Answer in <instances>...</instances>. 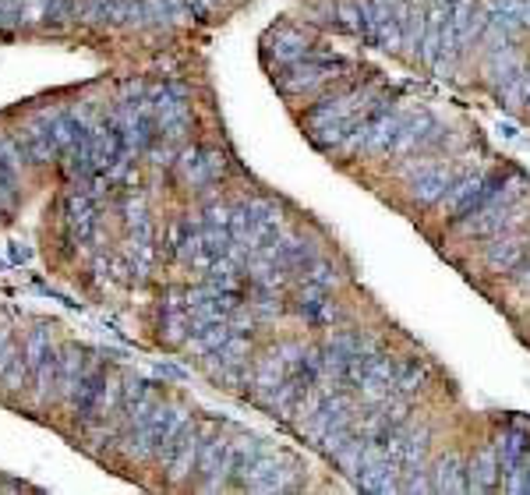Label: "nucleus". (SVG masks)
Wrapping results in <instances>:
<instances>
[{
    "mask_svg": "<svg viewBox=\"0 0 530 495\" xmlns=\"http://www.w3.org/2000/svg\"><path fill=\"white\" fill-rule=\"evenodd\" d=\"M492 188H488V181H484V174H467L463 181H456L452 188H445V195H442V209H449V212H460V216H467L481 198L488 195Z\"/></svg>",
    "mask_w": 530,
    "mask_h": 495,
    "instance_id": "nucleus-1",
    "label": "nucleus"
},
{
    "mask_svg": "<svg viewBox=\"0 0 530 495\" xmlns=\"http://www.w3.org/2000/svg\"><path fill=\"white\" fill-rule=\"evenodd\" d=\"M481 29H484V18H481L477 4H474V0H456V7L449 11V32H452L456 50L470 46V39H474Z\"/></svg>",
    "mask_w": 530,
    "mask_h": 495,
    "instance_id": "nucleus-2",
    "label": "nucleus"
},
{
    "mask_svg": "<svg viewBox=\"0 0 530 495\" xmlns=\"http://www.w3.org/2000/svg\"><path fill=\"white\" fill-rule=\"evenodd\" d=\"M499 474H502V467H499V450H495V446H484V450H477V457L470 460L467 485H470V492H492Z\"/></svg>",
    "mask_w": 530,
    "mask_h": 495,
    "instance_id": "nucleus-3",
    "label": "nucleus"
},
{
    "mask_svg": "<svg viewBox=\"0 0 530 495\" xmlns=\"http://www.w3.org/2000/svg\"><path fill=\"white\" fill-rule=\"evenodd\" d=\"M432 492H470L467 485V471L456 457H445L435 471V482H432Z\"/></svg>",
    "mask_w": 530,
    "mask_h": 495,
    "instance_id": "nucleus-4",
    "label": "nucleus"
},
{
    "mask_svg": "<svg viewBox=\"0 0 530 495\" xmlns=\"http://www.w3.org/2000/svg\"><path fill=\"white\" fill-rule=\"evenodd\" d=\"M449 185H452V181H449L445 170H428V174H418V177H414L410 195L418 198V202H425V205H432V202H439V198L445 195Z\"/></svg>",
    "mask_w": 530,
    "mask_h": 495,
    "instance_id": "nucleus-5",
    "label": "nucleus"
},
{
    "mask_svg": "<svg viewBox=\"0 0 530 495\" xmlns=\"http://www.w3.org/2000/svg\"><path fill=\"white\" fill-rule=\"evenodd\" d=\"M495 450H499V467H502V474H509V471L524 460V453H527V435H524V432H502V439L495 442Z\"/></svg>",
    "mask_w": 530,
    "mask_h": 495,
    "instance_id": "nucleus-6",
    "label": "nucleus"
},
{
    "mask_svg": "<svg viewBox=\"0 0 530 495\" xmlns=\"http://www.w3.org/2000/svg\"><path fill=\"white\" fill-rule=\"evenodd\" d=\"M524 259V244L520 241H513V237H506V241H499V244H492L488 248V266L492 269H513L517 262Z\"/></svg>",
    "mask_w": 530,
    "mask_h": 495,
    "instance_id": "nucleus-7",
    "label": "nucleus"
}]
</instances>
